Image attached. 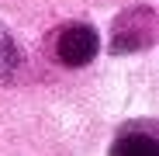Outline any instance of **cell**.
Masks as SVG:
<instances>
[{
    "label": "cell",
    "mask_w": 159,
    "mask_h": 156,
    "mask_svg": "<svg viewBox=\"0 0 159 156\" xmlns=\"http://www.w3.org/2000/svg\"><path fill=\"white\" fill-rule=\"evenodd\" d=\"M100 49V38L90 24H69L56 38V59L66 66H87Z\"/></svg>",
    "instance_id": "1"
},
{
    "label": "cell",
    "mask_w": 159,
    "mask_h": 156,
    "mask_svg": "<svg viewBox=\"0 0 159 156\" xmlns=\"http://www.w3.org/2000/svg\"><path fill=\"white\" fill-rule=\"evenodd\" d=\"M152 31H156V21H152L149 7L125 11L114 21V42H111V49L114 52H135L142 45H152Z\"/></svg>",
    "instance_id": "2"
},
{
    "label": "cell",
    "mask_w": 159,
    "mask_h": 156,
    "mask_svg": "<svg viewBox=\"0 0 159 156\" xmlns=\"http://www.w3.org/2000/svg\"><path fill=\"white\" fill-rule=\"evenodd\" d=\"M111 156H159V146L145 132H125L121 139H114Z\"/></svg>",
    "instance_id": "3"
},
{
    "label": "cell",
    "mask_w": 159,
    "mask_h": 156,
    "mask_svg": "<svg viewBox=\"0 0 159 156\" xmlns=\"http://www.w3.org/2000/svg\"><path fill=\"white\" fill-rule=\"evenodd\" d=\"M17 63H21V52H17V42H14V35L0 24V83L4 80H11L14 76V69H17Z\"/></svg>",
    "instance_id": "4"
}]
</instances>
